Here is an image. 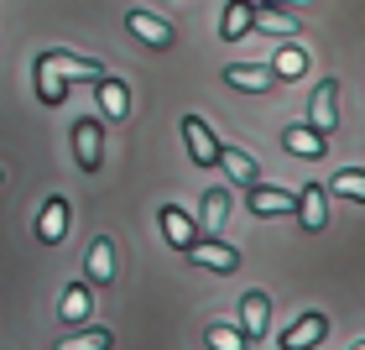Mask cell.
<instances>
[{"mask_svg":"<svg viewBox=\"0 0 365 350\" xmlns=\"http://www.w3.org/2000/svg\"><path fill=\"white\" fill-rule=\"evenodd\" d=\"M282 146H287L292 157H308V162H319L329 152V136L324 131H313L308 121H292V126H282Z\"/></svg>","mask_w":365,"mask_h":350,"instance_id":"9c48e42d","label":"cell"},{"mask_svg":"<svg viewBox=\"0 0 365 350\" xmlns=\"http://www.w3.org/2000/svg\"><path fill=\"white\" fill-rule=\"evenodd\" d=\"M125 26L136 31L146 47H173V26L162 21V16H152V11H130V16H125Z\"/></svg>","mask_w":365,"mask_h":350,"instance_id":"2e32d148","label":"cell"},{"mask_svg":"<svg viewBox=\"0 0 365 350\" xmlns=\"http://www.w3.org/2000/svg\"><path fill=\"white\" fill-rule=\"evenodd\" d=\"M31 79H37V99L47 110H58L63 99H68V79H58L53 69H31Z\"/></svg>","mask_w":365,"mask_h":350,"instance_id":"7402d4cb","label":"cell"},{"mask_svg":"<svg viewBox=\"0 0 365 350\" xmlns=\"http://www.w3.org/2000/svg\"><path fill=\"white\" fill-rule=\"evenodd\" d=\"M182 146L198 168H220V136L209 131L204 115H182Z\"/></svg>","mask_w":365,"mask_h":350,"instance_id":"3957f363","label":"cell"},{"mask_svg":"<svg viewBox=\"0 0 365 350\" xmlns=\"http://www.w3.org/2000/svg\"><path fill=\"white\" fill-rule=\"evenodd\" d=\"M204 345H209V350H245L251 340H245L235 324H209V329H204Z\"/></svg>","mask_w":365,"mask_h":350,"instance_id":"484cf974","label":"cell"},{"mask_svg":"<svg viewBox=\"0 0 365 350\" xmlns=\"http://www.w3.org/2000/svg\"><path fill=\"white\" fill-rule=\"evenodd\" d=\"M292 204H297V194H287V189H272V183H251V189H245V209H251L256 220L287 214Z\"/></svg>","mask_w":365,"mask_h":350,"instance_id":"30bf717a","label":"cell"},{"mask_svg":"<svg viewBox=\"0 0 365 350\" xmlns=\"http://www.w3.org/2000/svg\"><path fill=\"white\" fill-rule=\"evenodd\" d=\"M0 183H6V168H0Z\"/></svg>","mask_w":365,"mask_h":350,"instance_id":"f1b7e54d","label":"cell"},{"mask_svg":"<svg viewBox=\"0 0 365 350\" xmlns=\"http://www.w3.org/2000/svg\"><path fill=\"white\" fill-rule=\"evenodd\" d=\"M308 126L324 131V136L339 126V79H324V84L313 89V99H308Z\"/></svg>","mask_w":365,"mask_h":350,"instance_id":"5b68a950","label":"cell"},{"mask_svg":"<svg viewBox=\"0 0 365 350\" xmlns=\"http://www.w3.org/2000/svg\"><path fill=\"white\" fill-rule=\"evenodd\" d=\"M329 194H339V199H360V204H365V168H339L334 178H329Z\"/></svg>","mask_w":365,"mask_h":350,"instance_id":"cb8c5ba5","label":"cell"},{"mask_svg":"<svg viewBox=\"0 0 365 350\" xmlns=\"http://www.w3.org/2000/svg\"><path fill=\"white\" fill-rule=\"evenodd\" d=\"M230 220V189H209L204 194V230H225Z\"/></svg>","mask_w":365,"mask_h":350,"instance_id":"d4e9b609","label":"cell"},{"mask_svg":"<svg viewBox=\"0 0 365 350\" xmlns=\"http://www.w3.org/2000/svg\"><path fill=\"white\" fill-rule=\"evenodd\" d=\"M350 350H365V340H355V345H350Z\"/></svg>","mask_w":365,"mask_h":350,"instance_id":"83f0119b","label":"cell"},{"mask_svg":"<svg viewBox=\"0 0 365 350\" xmlns=\"http://www.w3.org/2000/svg\"><path fill=\"white\" fill-rule=\"evenodd\" d=\"M157 220H162V236H168V246L173 251H188V246L198 241V220L182 204H162L157 209Z\"/></svg>","mask_w":365,"mask_h":350,"instance_id":"52a82bcc","label":"cell"},{"mask_svg":"<svg viewBox=\"0 0 365 350\" xmlns=\"http://www.w3.org/2000/svg\"><path fill=\"white\" fill-rule=\"evenodd\" d=\"M324 340H329V314H319V309L297 314L292 329H282V350H313Z\"/></svg>","mask_w":365,"mask_h":350,"instance_id":"277c9868","label":"cell"},{"mask_svg":"<svg viewBox=\"0 0 365 350\" xmlns=\"http://www.w3.org/2000/svg\"><path fill=\"white\" fill-rule=\"evenodd\" d=\"M267 69L282 79V84H292V79H303V74H308V53H303L297 42H282V47H277V58L267 63Z\"/></svg>","mask_w":365,"mask_h":350,"instance_id":"ffe728a7","label":"cell"},{"mask_svg":"<svg viewBox=\"0 0 365 350\" xmlns=\"http://www.w3.org/2000/svg\"><path fill=\"white\" fill-rule=\"evenodd\" d=\"M31 69H53L58 79H68V84H99L110 69L105 63H94V58H84V53H63V47H47V53H37V63Z\"/></svg>","mask_w":365,"mask_h":350,"instance_id":"6da1fadb","label":"cell"},{"mask_svg":"<svg viewBox=\"0 0 365 350\" xmlns=\"http://www.w3.org/2000/svg\"><path fill=\"white\" fill-rule=\"evenodd\" d=\"M220 168L240 183V189H251V183H261V168L251 152H240V146H220Z\"/></svg>","mask_w":365,"mask_h":350,"instance_id":"d6986e66","label":"cell"},{"mask_svg":"<svg viewBox=\"0 0 365 350\" xmlns=\"http://www.w3.org/2000/svg\"><path fill=\"white\" fill-rule=\"evenodd\" d=\"M94 94H99V115H105V121H125V115H130V89H125L115 74L99 79Z\"/></svg>","mask_w":365,"mask_h":350,"instance_id":"5bb4252c","label":"cell"},{"mask_svg":"<svg viewBox=\"0 0 365 350\" xmlns=\"http://www.w3.org/2000/svg\"><path fill=\"white\" fill-rule=\"evenodd\" d=\"M251 31H272V37H303V21H297L292 11H272V6H256V26Z\"/></svg>","mask_w":365,"mask_h":350,"instance_id":"ac0fdd59","label":"cell"},{"mask_svg":"<svg viewBox=\"0 0 365 350\" xmlns=\"http://www.w3.org/2000/svg\"><path fill=\"white\" fill-rule=\"evenodd\" d=\"M89 282L94 288H110L115 282V241L110 236H94V246H89Z\"/></svg>","mask_w":365,"mask_h":350,"instance_id":"e0dca14e","label":"cell"},{"mask_svg":"<svg viewBox=\"0 0 365 350\" xmlns=\"http://www.w3.org/2000/svg\"><path fill=\"white\" fill-rule=\"evenodd\" d=\"M272 329V298L267 293H245L240 298V335L245 340H267Z\"/></svg>","mask_w":365,"mask_h":350,"instance_id":"7c38bea8","label":"cell"},{"mask_svg":"<svg viewBox=\"0 0 365 350\" xmlns=\"http://www.w3.org/2000/svg\"><path fill=\"white\" fill-rule=\"evenodd\" d=\"M182 256L198 261L204 272H235V266H240V246H225V241H193Z\"/></svg>","mask_w":365,"mask_h":350,"instance_id":"8fae6325","label":"cell"},{"mask_svg":"<svg viewBox=\"0 0 365 350\" xmlns=\"http://www.w3.org/2000/svg\"><path fill=\"white\" fill-rule=\"evenodd\" d=\"M256 6H272V11H303L308 0H256Z\"/></svg>","mask_w":365,"mask_h":350,"instance_id":"4316f807","label":"cell"},{"mask_svg":"<svg viewBox=\"0 0 365 350\" xmlns=\"http://www.w3.org/2000/svg\"><path fill=\"white\" fill-rule=\"evenodd\" d=\"M292 209H297V225H303L308 236H319V230L329 225V189H324V183H308Z\"/></svg>","mask_w":365,"mask_h":350,"instance_id":"ba28073f","label":"cell"},{"mask_svg":"<svg viewBox=\"0 0 365 350\" xmlns=\"http://www.w3.org/2000/svg\"><path fill=\"white\" fill-rule=\"evenodd\" d=\"M73 162L84 173L105 168V121H99V115H78L73 121Z\"/></svg>","mask_w":365,"mask_h":350,"instance_id":"7a4b0ae2","label":"cell"},{"mask_svg":"<svg viewBox=\"0 0 365 350\" xmlns=\"http://www.w3.org/2000/svg\"><path fill=\"white\" fill-rule=\"evenodd\" d=\"M225 84L230 89H245V94H267L277 84V74L267 69V63H230L225 69Z\"/></svg>","mask_w":365,"mask_h":350,"instance_id":"4fadbf2b","label":"cell"},{"mask_svg":"<svg viewBox=\"0 0 365 350\" xmlns=\"http://www.w3.org/2000/svg\"><path fill=\"white\" fill-rule=\"evenodd\" d=\"M68 225H73V204H68L63 194H53V199L42 204V214H37V241H42V246H58L63 236H68Z\"/></svg>","mask_w":365,"mask_h":350,"instance_id":"8992f818","label":"cell"},{"mask_svg":"<svg viewBox=\"0 0 365 350\" xmlns=\"http://www.w3.org/2000/svg\"><path fill=\"white\" fill-rule=\"evenodd\" d=\"M89 309H94V293H89V282H68V293H63V304H58L63 324H84V319H89Z\"/></svg>","mask_w":365,"mask_h":350,"instance_id":"44dd1931","label":"cell"},{"mask_svg":"<svg viewBox=\"0 0 365 350\" xmlns=\"http://www.w3.org/2000/svg\"><path fill=\"white\" fill-rule=\"evenodd\" d=\"M115 345V329H78V335H63L53 350H110Z\"/></svg>","mask_w":365,"mask_h":350,"instance_id":"603a6c76","label":"cell"},{"mask_svg":"<svg viewBox=\"0 0 365 350\" xmlns=\"http://www.w3.org/2000/svg\"><path fill=\"white\" fill-rule=\"evenodd\" d=\"M251 26H256V0H230L225 16H220V37L225 42H240Z\"/></svg>","mask_w":365,"mask_h":350,"instance_id":"9a60e30c","label":"cell"}]
</instances>
